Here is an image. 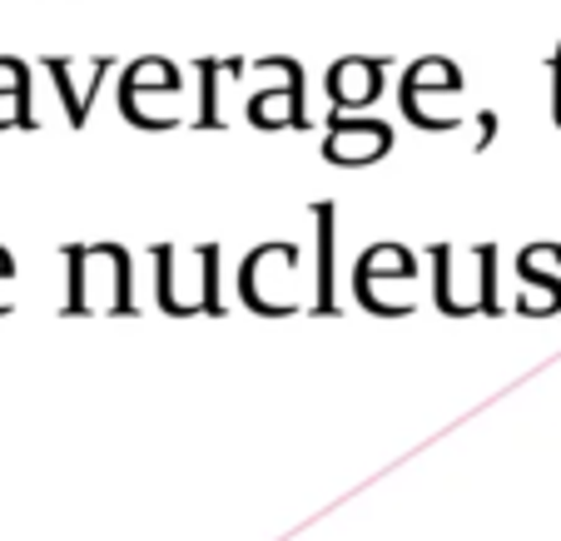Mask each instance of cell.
Here are the masks:
<instances>
[{
    "label": "cell",
    "instance_id": "1",
    "mask_svg": "<svg viewBox=\"0 0 561 541\" xmlns=\"http://www.w3.org/2000/svg\"><path fill=\"white\" fill-rule=\"evenodd\" d=\"M65 313H135L129 298V254L119 244H70L65 249Z\"/></svg>",
    "mask_w": 561,
    "mask_h": 541
},
{
    "label": "cell",
    "instance_id": "2",
    "mask_svg": "<svg viewBox=\"0 0 561 541\" xmlns=\"http://www.w3.org/2000/svg\"><path fill=\"white\" fill-rule=\"evenodd\" d=\"M154 293L174 319L190 313H224L219 303V244L199 249H154Z\"/></svg>",
    "mask_w": 561,
    "mask_h": 541
},
{
    "label": "cell",
    "instance_id": "3",
    "mask_svg": "<svg viewBox=\"0 0 561 541\" xmlns=\"http://www.w3.org/2000/svg\"><path fill=\"white\" fill-rule=\"evenodd\" d=\"M433 298L443 313H497V249H433Z\"/></svg>",
    "mask_w": 561,
    "mask_h": 541
},
{
    "label": "cell",
    "instance_id": "4",
    "mask_svg": "<svg viewBox=\"0 0 561 541\" xmlns=\"http://www.w3.org/2000/svg\"><path fill=\"white\" fill-rule=\"evenodd\" d=\"M239 293L254 313H298L304 308V258L294 244H259L239 268Z\"/></svg>",
    "mask_w": 561,
    "mask_h": 541
},
{
    "label": "cell",
    "instance_id": "5",
    "mask_svg": "<svg viewBox=\"0 0 561 541\" xmlns=\"http://www.w3.org/2000/svg\"><path fill=\"white\" fill-rule=\"evenodd\" d=\"M180 70H174L164 55H145V60L125 65V80H119V110H125L129 125L145 129L149 125V105H159V129L180 125Z\"/></svg>",
    "mask_w": 561,
    "mask_h": 541
},
{
    "label": "cell",
    "instance_id": "6",
    "mask_svg": "<svg viewBox=\"0 0 561 541\" xmlns=\"http://www.w3.org/2000/svg\"><path fill=\"white\" fill-rule=\"evenodd\" d=\"M413 278H417V258L408 254V249L378 244V249H368V254L358 258L353 293H358V303L373 308V313H378V303H382V319H392V313H413V303H408V298H388L382 288L388 284H413Z\"/></svg>",
    "mask_w": 561,
    "mask_h": 541
},
{
    "label": "cell",
    "instance_id": "7",
    "mask_svg": "<svg viewBox=\"0 0 561 541\" xmlns=\"http://www.w3.org/2000/svg\"><path fill=\"white\" fill-rule=\"evenodd\" d=\"M392 149V129L373 115H353V110H339L329 119V135H323V160L343 164V170H358V164H378Z\"/></svg>",
    "mask_w": 561,
    "mask_h": 541
},
{
    "label": "cell",
    "instance_id": "8",
    "mask_svg": "<svg viewBox=\"0 0 561 541\" xmlns=\"http://www.w3.org/2000/svg\"><path fill=\"white\" fill-rule=\"evenodd\" d=\"M244 119L254 129H304L308 110H304V70H288L284 85H259L244 100Z\"/></svg>",
    "mask_w": 561,
    "mask_h": 541
},
{
    "label": "cell",
    "instance_id": "9",
    "mask_svg": "<svg viewBox=\"0 0 561 541\" xmlns=\"http://www.w3.org/2000/svg\"><path fill=\"white\" fill-rule=\"evenodd\" d=\"M45 70H50L55 90H60L70 125H85V119H90V105H95L100 80L115 70V60H50Z\"/></svg>",
    "mask_w": 561,
    "mask_h": 541
},
{
    "label": "cell",
    "instance_id": "10",
    "mask_svg": "<svg viewBox=\"0 0 561 541\" xmlns=\"http://www.w3.org/2000/svg\"><path fill=\"white\" fill-rule=\"evenodd\" d=\"M382 70L388 65L373 60V55H343L329 70V95L333 110H368L382 95Z\"/></svg>",
    "mask_w": 561,
    "mask_h": 541
},
{
    "label": "cell",
    "instance_id": "11",
    "mask_svg": "<svg viewBox=\"0 0 561 541\" xmlns=\"http://www.w3.org/2000/svg\"><path fill=\"white\" fill-rule=\"evenodd\" d=\"M31 74L21 60H0V129H31Z\"/></svg>",
    "mask_w": 561,
    "mask_h": 541
},
{
    "label": "cell",
    "instance_id": "12",
    "mask_svg": "<svg viewBox=\"0 0 561 541\" xmlns=\"http://www.w3.org/2000/svg\"><path fill=\"white\" fill-rule=\"evenodd\" d=\"M318 313H339V298H333V209L318 204Z\"/></svg>",
    "mask_w": 561,
    "mask_h": 541
},
{
    "label": "cell",
    "instance_id": "13",
    "mask_svg": "<svg viewBox=\"0 0 561 541\" xmlns=\"http://www.w3.org/2000/svg\"><path fill=\"white\" fill-rule=\"evenodd\" d=\"M541 249H547V244L527 249V254L517 258V274H522V284H531L537 293H547V313H557V308H561V278L541 274Z\"/></svg>",
    "mask_w": 561,
    "mask_h": 541
},
{
    "label": "cell",
    "instance_id": "14",
    "mask_svg": "<svg viewBox=\"0 0 561 541\" xmlns=\"http://www.w3.org/2000/svg\"><path fill=\"white\" fill-rule=\"evenodd\" d=\"M15 278V258H11V249H0V284H11Z\"/></svg>",
    "mask_w": 561,
    "mask_h": 541
}]
</instances>
